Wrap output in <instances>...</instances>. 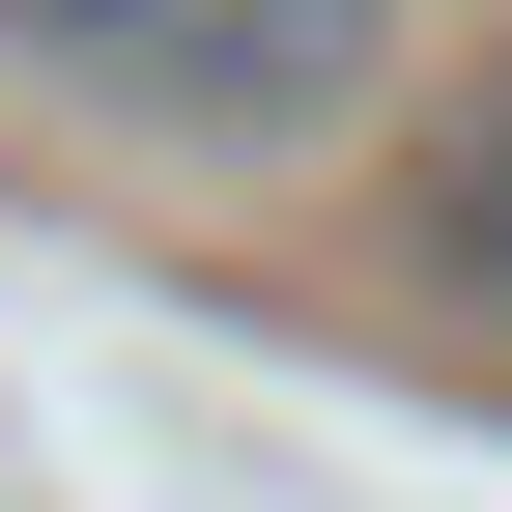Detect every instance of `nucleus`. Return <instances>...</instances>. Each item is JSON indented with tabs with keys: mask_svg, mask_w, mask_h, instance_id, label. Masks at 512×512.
<instances>
[{
	"mask_svg": "<svg viewBox=\"0 0 512 512\" xmlns=\"http://www.w3.org/2000/svg\"><path fill=\"white\" fill-rule=\"evenodd\" d=\"M0 86L114 171H342L399 86V0H0Z\"/></svg>",
	"mask_w": 512,
	"mask_h": 512,
	"instance_id": "f257e3e1",
	"label": "nucleus"
},
{
	"mask_svg": "<svg viewBox=\"0 0 512 512\" xmlns=\"http://www.w3.org/2000/svg\"><path fill=\"white\" fill-rule=\"evenodd\" d=\"M399 228H427V285H456V313H512V86H484L456 143L399 171Z\"/></svg>",
	"mask_w": 512,
	"mask_h": 512,
	"instance_id": "f03ea898",
	"label": "nucleus"
}]
</instances>
